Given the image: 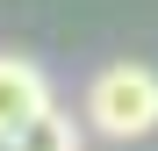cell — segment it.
<instances>
[{"mask_svg": "<svg viewBox=\"0 0 158 151\" xmlns=\"http://www.w3.org/2000/svg\"><path fill=\"white\" fill-rule=\"evenodd\" d=\"M79 115H86L108 144H137V137H151V130H158V72L137 65V58L101 65L94 79H86Z\"/></svg>", "mask_w": 158, "mask_h": 151, "instance_id": "6da1fadb", "label": "cell"}, {"mask_svg": "<svg viewBox=\"0 0 158 151\" xmlns=\"http://www.w3.org/2000/svg\"><path fill=\"white\" fill-rule=\"evenodd\" d=\"M50 108V72L22 50H0V137H22Z\"/></svg>", "mask_w": 158, "mask_h": 151, "instance_id": "7a4b0ae2", "label": "cell"}, {"mask_svg": "<svg viewBox=\"0 0 158 151\" xmlns=\"http://www.w3.org/2000/svg\"><path fill=\"white\" fill-rule=\"evenodd\" d=\"M15 151H86V137H79V115L50 101V108L29 122V130L15 137Z\"/></svg>", "mask_w": 158, "mask_h": 151, "instance_id": "3957f363", "label": "cell"}, {"mask_svg": "<svg viewBox=\"0 0 158 151\" xmlns=\"http://www.w3.org/2000/svg\"><path fill=\"white\" fill-rule=\"evenodd\" d=\"M0 151H15V137H0Z\"/></svg>", "mask_w": 158, "mask_h": 151, "instance_id": "277c9868", "label": "cell"}]
</instances>
